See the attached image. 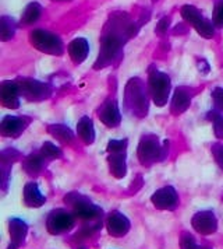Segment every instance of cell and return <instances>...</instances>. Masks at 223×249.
Segmentation results:
<instances>
[{
  "label": "cell",
  "instance_id": "3957f363",
  "mask_svg": "<svg viewBox=\"0 0 223 249\" xmlns=\"http://www.w3.org/2000/svg\"><path fill=\"white\" fill-rule=\"evenodd\" d=\"M181 17L187 23L191 24L201 36H204V38H212L213 34H215L213 24L208 18H205L197 7L190 6V4L183 6L181 7Z\"/></svg>",
  "mask_w": 223,
  "mask_h": 249
},
{
  "label": "cell",
  "instance_id": "cb8c5ba5",
  "mask_svg": "<svg viewBox=\"0 0 223 249\" xmlns=\"http://www.w3.org/2000/svg\"><path fill=\"white\" fill-rule=\"evenodd\" d=\"M24 168L28 174H36L42 168V157L38 154H31L24 161Z\"/></svg>",
  "mask_w": 223,
  "mask_h": 249
},
{
  "label": "cell",
  "instance_id": "4dcf8cb0",
  "mask_svg": "<svg viewBox=\"0 0 223 249\" xmlns=\"http://www.w3.org/2000/svg\"><path fill=\"white\" fill-rule=\"evenodd\" d=\"M212 153H213V156H215V159H216V162L223 168V146H221V144H215V146L212 147Z\"/></svg>",
  "mask_w": 223,
  "mask_h": 249
},
{
  "label": "cell",
  "instance_id": "6da1fadb",
  "mask_svg": "<svg viewBox=\"0 0 223 249\" xmlns=\"http://www.w3.org/2000/svg\"><path fill=\"white\" fill-rule=\"evenodd\" d=\"M122 31L117 30L114 25L112 27V31L109 34H105L100 39V52L99 59L95 63V68H103L106 65H109L112 60L116 57L117 52L120 51V48L124 44V39L122 36Z\"/></svg>",
  "mask_w": 223,
  "mask_h": 249
},
{
  "label": "cell",
  "instance_id": "7a4b0ae2",
  "mask_svg": "<svg viewBox=\"0 0 223 249\" xmlns=\"http://www.w3.org/2000/svg\"><path fill=\"white\" fill-rule=\"evenodd\" d=\"M30 41L38 51L49 55H62L64 52V46L62 39L53 33L46 30H35L30 34Z\"/></svg>",
  "mask_w": 223,
  "mask_h": 249
},
{
  "label": "cell",
  "instance_id": "44dd1931",
  "mask_svg": "<svg viewBox=\"0 0 223 249\" xmlns=\"http://www.w3.org/2000/svg\"><path fill=\"white\" fill-rule=\"evenodd\" d=\"M10 234L13 237V241L16 245H20L22 244L24 238H25V234H27V224L18 220V218H14L11 220L10 223Z\"/></svg>",
  "mask_w": 223,
  "mask_h": 249
},
{
  "label": "cell",
  "instance_id": "30bf717a",
  "mask_svg": "<svg viewBox=\"0 0 223 249\" xmlns=\"http://www.w3.org/2000/svg\"><path fill=\"white\" fill-rule=\"evenodd\" d=\"M27 127L25 119L18 118V116H4L1 121V133L4 136L9 137H17L22 130Z\"/></svg>",
  "mask_w": 223,
  "mask_h": 249
},
{
  "label": "cell",
  "instance_id": "ba28073f",
  "mask_svg": "<svg viewBox=\"0 0 223 249\" xmlns=\"http://www.w3.org/2000/svg\"><path fill=\"white\" fill-rule=\"evenodd\" d=\"M73 224H74L73 215L68 214L67 212H63V210H57V212L50 213L49 220H48V228L53 234H59L66 230H70Z\"/></svg>",
  "mask_w": 223,
  "mask_h": 249
},
{
  "label": "cell",
  "instance_id": "4fadbf2b",
  "mask_svg": "<svg viewBox=\"0 0 223 249\" xmlns=\"http://www.w3.org/2000/svg\"><path fill=\"white\" fill-rule=\"evenodd\" d=\"M88 42L84 38H76L68 45V55L73 59L74 63H82L88 56Z\"/></svg>",
  "mask_w": 223,
  "mask_h": 249
},
{
  "label": "cell",
  "instance_id": "f1b7e54d",
  "mask_svg": "<svg viewBox=\"0 0 223 249\" xmlns=\"http://www.w3.org/2000/svg\"><path fill=\"white\" fill-rule=\"evenodd\" d=\"M212 98L215 101V107L218 109L223 111V89L218 87V89H215V90L212 91Z\"/></svg>",
  "mask_w": 223,
  "mask_h": 249
},
{
  "label": "cell",
  "instance_id": "5bb4252c",
  "mask_svg": "<svg viewBox=\"0 0 223 249\" xmlns=\"http://www.w3.org/2000/svg\"><path fill=\"white\" fill-rule=\"evenodd\" d=\"M130 228V221L120 213H113L108 220V230L114 237H122Z\"/></svg>",
  "mask_w": 223,
  "mask_h": 249
},
{
  "label": "cell",
  "instance_id": "7c38bea8",
  "mask_svg": "<svg viewBox=\"0 0 223 249\" xmlns=\"http://www.w3.org/2000/svg\"><path fill=\"white\" fill-rule=\"evenodd\" d=\"M99 118L100 121L106 124V126H109V127H112V126H117V124H120L122 116H120V111H119V108H117L116 101L106 102V104L100 108Z\"/></svg>",
  "mask_w": 223,
  "mask_h": 249
},
{
  "label": "cell",
  "instance_id": "52a82bcc",
  "mask_svg": "<svg viewBox=\"0 0 223 249\" xmlns=\"http://www.w3.org/2000/svg\"><path fill=\"white\" fill-rule=\"evenodd\" d=\"M138 157L143 164H148L160 159V146L155 137H144L138 147Z\"/></svg>",
  "mask_w": 223,
  "mask_h": 249
},
{
  "label": "cell",
  "instance_id": "5b68a950",
  "mask_svg": "<svg viewBox=\"0 0 223 249\" xmlns=\"http://www.w3.org/2000/svg\"><path fill=\"white\" fill-rule=\"evenodd\" d=\"M18 87H20V92L25 98L33 100V101L45 100L50 94L49 87L44 83L36 81V80H22V83Z\"/></svg>",
  "mask_w": 223,
  "mask_h": 249
},
{
  "label": "cell",
  "instance_id": "f546056e",
  "mask_svg": "<svg viewBox=\"0 0 223 249\" xmlns=\"http://www.w3.org/2000/svg\"><path fill=\"white\" fill-rule=\"evenodd\" d=\"M181 248L183 249H207V248H201L195 244L194 238L191 235H186V238L181 239Z\"/></svg>",
  "mask_w": 223,
  "mask_h": 249
},
{
  "label": "cell",
  "instance_id": "8992f818",
  "mask_svg": "<svg viewBox=\"0 0 223 249\" xmlns=\"http://www.w3.org/2000/svg\"><path fill=\"white\" fill-rule=\"evenodd\" d=\"M152 203L155 204V207L162 209V210H173L177 206L178 197L176 191L172 186H166L159 189L151 197Z\"/></svg>",
  "mask_w": 223,
  "mask_h": 249
},
{
  "label": "cell",
  "instance_id": "603a6c76",
  "mask_svg": "<svg viewBox=\"0 0 223 249\" xmlns=\"http://www.w3.org/2000/svg\"><path fill=\"white\" fill-rule=\"evenodd\" d=\"M16 21L14 18L3 16L0 18V35H1V41H9L16 34Z\"/></svg>",
  "mask_w": 223,
  "mask_h": 249
},
{
  "label": "cell",
  "instance_id": "ac0fdd59",
  "mask_svg": "<svg viewBox=\"0 0 223 249\" xmlns=\"http://www.w3.org/2000/svg\"><path fill=\"white\" fill-rule=\"evenodd\" d=\"M41 14H42V7H41V4L36 3V1H32V3H30V4L25 7V10L22 13L21 23L24 24V25H30V24L36 23L38 18L41 17Z\"/></svg>",
  "mask_w": 223,
  "mask_h": 249
},
{
  "label": "cell",
  "instance_id": "9c48e42d",
  "mask_svg": "<svg viewBox=\"0 0 223 249\" xmlns=\"http://www.w3.org/2000/svg\"><path fill=\"white\" fill-rule=\"evenodd\" d=\"M20 87L17 83L13 81H4L1 84V91H0V98H1V104L6 108H18L20 107Z\"/></svg>",
  "mask_w": 223,
  "mask_h": 249
},
{
  "label": "cell",
  "instance_id": "d6986e66",
  "mask_svg": "<svg viewBox=\"0 0 223 249\" xmlns=\"http://www.w3.org/2000/svg\"><path fill=\"white\" fill-rule=\"evenodd\" d=\"M190 102H191V98H190L189 94L183 90V89H177L176 92H175V97H173L172 111L176 113L184 112L190 107Z\"/></svg>",
  "mask_w": 223,
  "mask_h": 249
},
{
  "label": "cell",
  "instance_id": "d4e9b609",
  "mask_svg": "<svg viewBox=\"0 0 223 249\" xmlns=\"http://www.w3.org/2000/svg\"><path fill=\"white\" fill-rule=\"evenodd\" d=\"M208 118L212 121L213 124V130H215V135L219 137V139H223V116L221 113H218L216 111H212L208 115Z\"/></svg>",
  "mask_w": 223,
  "mask_h": 249
},
{
  "label": "cell",
  "instance_id": "e0dca14e",
  "mask_svg": "<svg viewBox=\"0 0 223 249\" xmlns=\"http://www.w3.org/2000/svg\"><path fill=\"white\" fill-rule=\"evenodd\" d=\"M126 151L120 153H112L109 157V164H111V171L114 177L123 178L126 175Z\"/></svg>",
  "mask_w": 223,
  "mask_h": 249
},
{
  "label": "cell",
  "instance_id": "83f0119b",
  "mask_svg": "<svg viewBox=\"0 0 223 249\" xmlns=\"http://www.w3.org/2000/svg\"><path fill=\"white\" fill-rule=\"evenodd\" d=\"M213 24H215L216 27H223V1H221V3L215 7Z\"/></svg>",
  "mask_w": 223,
  "mask_h": 249
},
{
  "label": "cell",
  "instance_id": "4316f807",
  "mask_svg": "<svg viewBox=\"0 0 223 249\" xmlns=\"http://www.w3.org/2000/svg\"><path fill=\"white\" fill-rule=\"evenodd\" d=\"M126 146H127V140H112L108 144V151L109 153L126 151Z\"/></svg>",
  "mask_w": 223,
  "mask_h": 249
},
{
  "label": "cell",
  "instance_id": "2e32d148",
  "mask_svg": "<svg viewBox=\"0 0 223 249\" xmlns=\"http://www.w3.org/2000/svg\"><path fill=\"white\" fill-rule=\"evenodd\" d=\"M77 132L78 136L81 137L87 144L94 143V140H95V129H94L92 119H89L88 116L81 118V121L77 124Z\"/></svg>",
  "mask_w": 223,
  "mask_h": 249
},
{
  "label": "cell",
  "instance_id": "7402d4cb",
  "mask_svg": "<svg viewBox=\"0 0 223 249\" xmlns=\"http://www.w3.org/2000/svg\"><path fill=\"white\" fill-rule=\"evenodd\" d=\"M48 132L53 135V137H56L57 140H60L62 143H70L74 137L73 132L64 124H52L48 127Z\"/></svg>",
  "mask_w": 223,
  "mask_h": 249
},
{
  "label": "cell",
  "instance_id": "ffe728a7",
  "mask_svg": "<svg viewBox=\"0 0 223 249\" xmlns=\"http://www.w3.org/2000/svg\"><path fill=\"white\" fill-rule=\"evenodd\" d=\"M102 213L99 207L89 202H78L76 203V214L81 218H94Z\"/></svg>",
  "mask_w": 223,
  "mask_h": 249
},
{
  "label": "cell",
  "instance_id": "8fae6325",
  "mask_svg": "<svg viewBox=\"0 0 223 249\" xmlns=\"http://www.w3.org/2000/svg\"><path fill=\"white\" fill-rule=\"evenodd\" d=\"M192 226L201 234H211L216 230V218L209 212L197 213L192 218Z\"/></svg>",
  "mask_w": 223,
  "mask_h": 249
},
{
  "label": "cell",
  "instance_id": "9a60e30c",
  "mask_svg": "<svg viewBox=\"0 0 223 249\" xmlns=\"http://www.w3.org/2000/svg\"><path fill=\"white\" fill-rule=\"evenodd\" d=\"M24 199H25V203L31 207H39L45 203V197L42 196V193L35 182L27 183V186L24 189Z\"/></svg>",
  "mask_w": 223,
  "mask_h": 249
},
{
  "label": "cell",
  "instance_id": "484cf974",
  "mask_svg": "<svg viewBox=\"0 0 223 249\" xmlns=\"http://www.w3.org/2000/svg\"><path fill=\"white\" fill-rule=\"evenodd\" d=\"M42 156L44 157H48V159H53V157H60L62 156V151L60 148L56 147L53 143L50 142H46L44 146H42V150H41Z\"/></svg>",
  "mask_w": 223,
  "mask_h": 249
},
{
  "label": "cell",
  "instance_id": "1f68e13d",
  "mask_svg": "<svg viewBox=\"0 0 223 249\" xmlns=\"http://www.w3.org/2000/svg\"><path fill=\"white\" fill-rule=\"evenodd\" d=\"M167 27H169V18L167 17H163L159 23H158V25H156V33L158 34H163V33H166Z\"/></svg>",
  "mask_w": 223,
  "mask_h": 249
},
{
  "label": "cell",
  "instance_id": "277c9868",
  "mask_svg": "<svg viewBox=\"0 0 223 249\" xmlns=\"http://www.w3.org/2000/svg\"><path fill=\"white\" fill-rule=\"evenodd\" d=\"M149 90L152 92V98L156 105L163 107L167 102L170 91V79L162 71H151L149 74Z\"/></svg>",
  "mask_w": 223,
  "mask_h": 249
}]
</instances>
